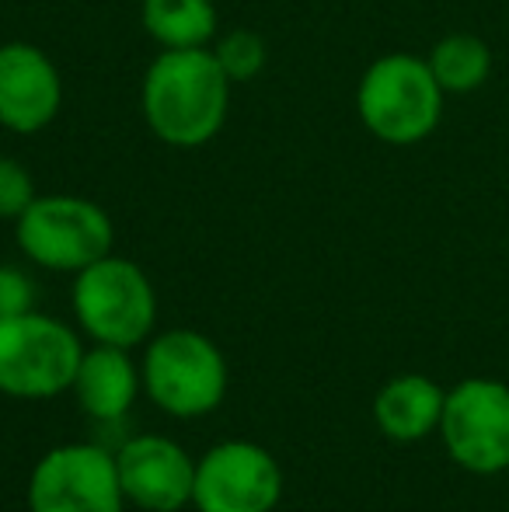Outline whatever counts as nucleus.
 <instances>
[{"mask_svg":"<svg viewBox=\"0 0 509 512\" xmlns=\"http://www.w3.org/2000/svg\"><path fill=\"white\" fill-rule=\"evenodd\" d=\"M440 439L461 471L482 478L509 471V384L496 377H468L450 387Z\"/></svg>","mask_w":509,"mask_h":512,"instance_id":"0eeeda50","label":"nucleus"},{"mask_svg":"<svg viewBox=\"0 0 509 512\" xmlns=\"http://www.w3.org/2000/svg\"><path fill=\"white\" fill-rule=\"evenodd\" d=\"M74 314L95 342L133 349L154 331L157 297L147 272L119 255H105L74 279Z\"/></svg>","mask_w":509,"mask_h":512,"instance_id":"39448f33","label":"nucleus"},{"mask_svg":"<svg viewBox=\"0 0 509 512\" xmlns=\"http://www.w3.org/2000/svg\"><path fill=\"white\" fill-rule=\"evenodd\" d=\"M35 203V182L14 157H0V220H18Z\"/></svg>","mask_w":509,"mask_h":512,"instance_id":"f3484780","label":"nucleus"},{"mask_svg":"<svg viewBox=\"0 0 509 512\" xmlns=\"http://www.w3.org/2000/svg\"><path fill=\"white\" fill-rule=\"evenodd\" d=\"M150 401L175 418H203L227 394V359L206 335L171 328L143 352L140 366Z\"/></svg>","mask_w":509,"mask_h":512,"instance_id":"20e7f679","label":"nucleus"},{"mask_svg":"<svg viewBox=\"0 0 509 512\" xmlns=\"http://www.w3.org/2000/svg\"><path fill=\"white\" fill-rule=\"evenodd\" d=\"M63 81L39 46L4 42L0 46V126L11 133H39L60 115Z\"/></svg>","mask_w":509,"mask_h":512,"instance_id":"9b49d317","label":"nucleus"},{"mask_svg":"<svg viewBox=\"0 0 509 512\" xmlns=\"http://www.w3.org/2000/svg\"><path fill=\"white\" fill-rule=\"evenodd\" d=\"M143 28L161 49H203L217 35L213 0H143Z\"/></svg>","mask_w":509,"mask_h":512,"instance_id":"4468645a","label":"nucleus"},{"mask_svg":"<svg viewBox=\"0 0 509 512\" xmlns=\"http://www.w3.org/2000/svg\"><path fill=\"white\" fill-rule=\"evenodd\" d=\"M429 70L440 81L443 95H471L492 74V49L471 32H450L426 56Z\"/></svg>","mask_w":509,"mask_h":512,"instance_id":"2eb2a0df","label":"nucleus"},{"mask_svg":"<svg viewBox=\"0 0 509 512\" xmlns=\"http://www.w3.org/2000/svg\"><path fill=\"white\" fill-rule=\"evenodd\" d=\"M213 56L224 67V74L231 77V84L252 81V77L262 74L265 67V39L258 32H248V28H234V32L220 35V42L213 46Z\"/></svg>","mask_w":509,"mask_h":512,"instance_id":"dca6fc26","label":"nucleus"},{"mask_svg":"<svg viewBox=\"0 0 509 512\" xmlns=\"http://www.w3.org/2000/svg\"><path fill=\"white\" fill-rule=\"evenodd\" d=\"M14 237L28 262L56 272H81L112 255V220L98 203L81 196H35L14 220Z\"/></svg>","mask_w":509,"mask_h":512,"instance_id":"423d86ee","label":"nucleus"},{"mask_svg":"<svg viewBox=\"0 0 509 512\" xmlns=\"http://www.w3.org/2000/svg\"><path fill=\"white\" fill-rule=\"evenodd\" d=\"M126 502L147 512H178L192 502L196 460L168 436L143 432L116 453Z\"/></svg>","mask_w":509,"mask_h":512,"instance_id":"9d476101","label":"nucleus"},{"mask_svg":"<svg viewBox=\"0 0 509 512\" xmlns=\"http://www.w3.org/2000/svg\"><path fill=\"white\" fill-rule=\"evenodd\" d=\"M231 77L213 49H164L143 77V115L168 147H203L224 129Z\"/></svg>","mask_w":509,"mask_h":512,"instance_id":"f257e3e1","label":"nucleus"},{"mask_svg":"<svg viewBox=\"0 0 509 512\" xmlns=\"http://www.w3.org/2000/svg\"><path fill=\"white\" fill-rule=\"evenodd\" d=\"M443 401L447 391L436 380L422 373H401L377 391L374 422L391 443H422L426 436L440 432Z\"/></svg>","mask_w":509,"mask_h":512,"instance_id":"ddd939ff","label":"nucleus"},{"mask_svg":"<svg viewBox=\"0 0 509 512\" xmlns=\"http://www.w3.org/2000/svg\"><path fill=\"white\" fill-rule=\"evenodd\" d=\"M81 338L70 324L39 310L0 317V394L7 398H56L70 391L81 366Z\"/></svg>","mask_w":509,"mask_h":512,"instance_id":"7ed1b4c3","label":"nucleus"},{"mask_svg":"<svg viewBox=\"0 0 509 512\" xmlns=\"http://www.w3.org/2000/svg\"><path fill=\"white\" fill-rule=\"evenodd\" d=\"M443 88L426 56L387 53L367 67L356 108L370 133L391 147H415L436 133L443 119Z\"/></svg>","mask_w":509,"mask_h":512,"instance_id":"f03ea898","label":"nucleus"},{"mask_svg":"<svg viewBox=\"0 0 509 512\" xmlns=\"http://www.w3.org/2000/svg\"><path fill=\"white\" fill-rule=\"evenodd\" d=\"M116 453L95 443L49 450L28 478V512H123Z\"/></svg>","mask_w":509,"mask_h":512,"instance_id":"6e6552de","label":"nucleus"},{"mask_svg":"<svg viewBox=\"0 0 509 512\" xmlns=\"http://www.w3.org/2000/svg\"><path fill=\"white\" fill-rule=\"evenodd\" d=\"M279 499L283 471L265 446L231 439L196 460L192 506L199 512H272Z\"/></svg>","mask_w":509,"mask_h":512,"instance_id":"1a4fd4ad","label":"nucleus"},{"mask_svg":"<svg viewBox=\"0 0 509 512\" xmlns=\"http://www.w3.org/2000/svg\"><path fill=\"white\" fill-rule=\"evenodd\" d=\"M35 310V283L18 265H0V317Z\"/></svg>","mask_w":509,"mask_h":512,"instance_id":"a211bd4d","label":"nucleus"},{"mask_svg":"<svg viewBox=\"0 0 509 512\" xmlns=\"http://www.w3.org/2000/svg\"><path fill=\"white\" fill-rule=\"evenodd\" d=\"M140 384L143 377L136 370L129 349L98 342L95 349H88L81 356V366H77V377L70 391L77 394L81 408L91 418H98V422H119L133 408Z\"/></svg>","mask_w":509,"mask_h":512,"instance_id":"f8f14e48","label":"nucleus"}]
</instances>
